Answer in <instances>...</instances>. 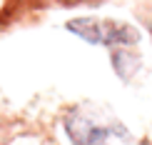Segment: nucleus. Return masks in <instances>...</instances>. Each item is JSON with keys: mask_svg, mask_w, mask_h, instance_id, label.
<instances>
[{"mask_svg": "<svg viewBox=\"0 0 152 145\" xmlns=\"http://www.w3.org/2000/svg\"><path fill=\"white\" fill-rule=\"evenodd\" d=\"M65 28L92 45H132L140 38L130 25L117 20H102V18H75L67 20Z\"/></svg>", "mask_w": 152, "mask_h": 145, "instance_id": "f257e3e1", "label": "nucleus"}, {"mask_svg": "<svg viewBox=\"0 0 152 145\" xmlns=\"http://www.w3.org/2000/svg\"><path fill=\"white\" fill-rule=\"evenodd\" d=\"M67 133H70V140L75 145H105L110 138L107 128L97 125L95 120L80 115V113H72L67 118Z\"/></svg>", "mask_w": 152, "mask_h": 145, "instance_id": "f03ea898", "label": "nucleus"}]
</instances>
